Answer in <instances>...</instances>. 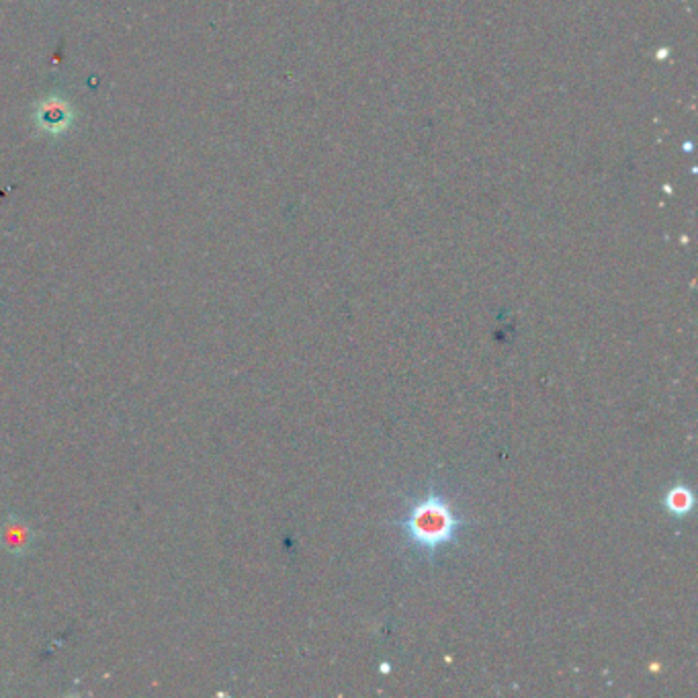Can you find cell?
<instances>
[{
	"mask_svg": "<svg viewBox=\"0 0 698 698\" xmlns=\"http://www.w3.org/2000/svg\"><path fill=\"white\" fill-rule=\"evenodd\" d=\"M461 527L463 522L436 494H430L424 500L416 502L403 522L408 539L418 549H424L428 553H434L436 549L451 543Z\"/></svg>",
	"mask_w": 698,
	"mask_h": 698,
	"instance_id": "obj_1",
	"label": "cell"
},
{
	"mask_svg": "<svg viewBox=\"0 0 698 698\" xmlns=\"http://www.w3.org/2000/svg\"><path fill=\"white\" fill-rule=\"evenodd\" d=\"M666 506L670 508V512H674V514H678V516H684L688 510H690V506H692V496H690V491L686 489V487H674V489H670V494H668V498H666Z\"/></svg>",
	"mask_w": 698,
	"mask_h": 698,
	"instance_id": "obj_2",
	"label": "cell"
}]
</instances>
